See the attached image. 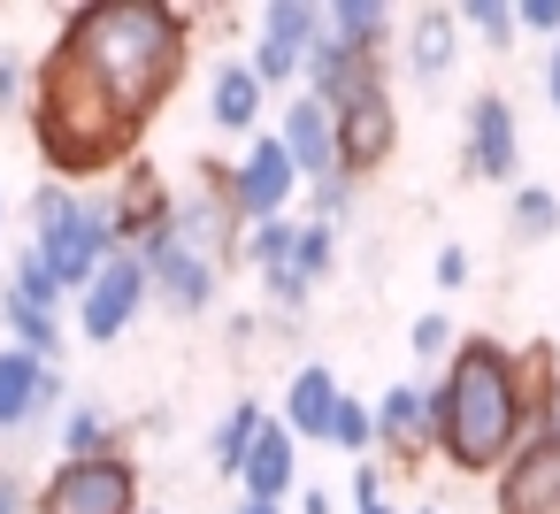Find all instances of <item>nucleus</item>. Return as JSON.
I'll return each instance as SVG.
<instances>
[{"instance_id": "31", "label": "nucleus", "mask_w": 560, "mask_h": 514, "mask_svg": "<svg viewBox=\"0 0 560 514\" xmlns=\"http://www.w3.org/2000/svg\"><path fill=\"white\" fill-rule=\"evenodd\" d=\"M330 445L338 453H376V414H369V399H338V422H330Z\"/></svg>"}, {"instance_id": "33", "label": "nucleus", "mask_w": 560, "mask_h": 514, "mask_svg": "<svg viewBox=\"0 0 560 514\" xmlns=\"http://www.w3.org/2000/svg\"><path fill=\"white\" fill-rule=\"evenodd\" d=\"M254 78H261V93H277V85H300V55L292 47H269V39H254V62H246Z\"/></svg>"}, {"instance_id": "17", "label": "nucleus", "mask_w": 560, "mask_h": 514, "mask_svg": "<svg viewBox=\"0 0 560 514\" xmlns=\"http://www.w3.org/2000/svg\"><path fill=\"white\" fill-rule=\"evenodd\" d=\"M238 483H246V499H261V506H284V499H292V483H300V445H292V430H284L277 414H261V430H254V445H246V460H238Z\"/></svg>"}, {"instance_id": "6", "label": "nucleus", "mask_w": 560, "mask_h": 514, "mask_svg": "<svg viewBox=\"0 0 560 514\" xmlns=\"http://www.w3.org/2000/svg\"><path fill=\"white\" fill-rule=\"evenodd\" d=\"M139 261H147V292H154L170 315H185V323H192V315H208V307H215V292H223V269H215L208 254L177 246V238H170V223L139 246Z\"/></svg>"}, {"instance_id": "44", "label": "nucleus", "mask_w": 560, "mask_h": 514, "mask_svg": "<svg viewBox=\"0 0 560 514\" xmlns=\"http://www.w3.org/2000/svg\"><path fill=\"white\" fill-rule=\"evenodd\" d=\"M0 215H9V200H0Z\"/></svg>"}, {"instance_id": "1", "label": "nucleus", "mask_w": 560, "mask_h": 514, "mask_svg": "<svg viewBox=\"0 0 560 514\" xmlns=\"http://www.w3.org/2000/svg\"><path fill=\"white\" fill-rule=\"evenodd\" d=\"M192 55V16L170 0H85L62 16V39L47 47L32 78V139L62 177L139 162V139L154 108L177 93Z\"/></svg>"}, {"instance_id": "9", "label": "nucleus", "mask_w": 560, "mask_h": 514, "mask_svg": "<svg viewBox=\"0 0 560 514\" xmlns=\"http://www.w3.org/2000/svg\"><path fill=\"white\" fill-rule=\"evenodd\" d=\"M338 177H376L384 162H392V147H399V116H392V93L376 85V93H361V101H346L338 116Z\"/></svg>"}, {"instance_id": "38", "label": "nucleus", "mask_w": 560, "mask_h": 514, "mask_svg": "<svg viewBox=\"0 0 560 514\" xmlns=\"http://www.w3.org/2000/svg\"><path fill=\"white\" fill-rule=\"evenodd\" d=\"M24 101V70H16V55H0V116H9Z\"/></svg>"}, {"instance_id": "35", "label": "nucleus", "mask_w": 560, "mask_h": 514, "mask_svg": "<svg viewBox=\"0 0 560 514\" xmlns=\"http://www.w3.org/2000/svg\"><path fill=\"white\" fill-rule=\"evenodd\" d=\"M307 200H315V223H346V208H353V177H323V185H307Z\"/></svg>"}, {"instance_id": "28", "label": "nucleus", "mask_w": 560, "mask_h": 514, "mask_svg": "<svg viewBox=\"0 0 560 514\" xmlns=\"http://www.w3.org/2000/svg\"><path fill=\"white\" fill-rule=\"evenodd\" d=\"M292 238H300V223H292V215H277V223H246V231H238V261H254V269L269 277V269H284V261H292Z\"/></svg>"}, {"instance_id": "15", "label": "nucleus", "mask_w": 560, "mask_h": 514, "mask_svg": "<svg viewBox=\"0 0 560 514\" xmlns=\"http://www.w3.org/2000/svg\"><path fill=\"white\" fill-rule=\"evenodd\" d=\"M162 223H170V185H162L154 162H131V170L116 177V208H108V238H116V254H139Z\"/></svg>"}, {"instance_id": "2", "label": "nucleus", "mask_w": 560, "mask_h": 514, "mask_svg": "<svg viewBox=\"0 0 560 514\" xmlns=\"http://www.w3.org/2000/svg\"><path fill=\"white\" fill-rule=\"evenodd\" d=\"M430 422H438V460L453 476H499L529 437L514 353L499 338H460L445 376L430 384Z\"/></svg>"}, {"instance_id": "7", "label": "nucleus", "mask_w": 560, "mask_h": 514, "mask_svg": "<svg viewBox=\"0 0 560 514\" xmlns=\"http://www.w3.org/2000/svg\"><path fill=\"white\" fill-rule=\"evenodd\" d=\"M147 300H154V292H147V261H139V254H108L101 277L78 292V330H85L93 346H116V338L139 323Z\"/></svg>"}, {"instance_id": "19", "label": "nucleus", "mask_w": 560, "mask_h": 514, "mask_svg": "<svg viewBox=\"0 0 560 514\" xmlns=\"http://www.w3.org/2000/svg\"><path fill=\"white\" fill-rule=\"evenodd\" d=\"M399 55H407V78H415V85H438V78L453 70V55H460V16H453V9H422V16L399 32Z\"/></svg>"}, {"instance_id": "27", "label": "nucleus", "mask_w": 560, "mask_h": 514, "mask_svg": "<svg viewBox=\"0 0 560 514\" xmlns=\"http://www.w3.org/2000/svg\"><path fill=\"white\" fill-rule=\"evenodd\" d=\"M0 292H9V300H24V307H47V315H62V300H70V292L55 284V269H47L32 246L9 261V284H0Z\"/></svg>"}, {"instance_id": "21", "label": "nucleus", "mask_w": 560, "mask_h": 514, "mask_svg": "<svg viewBox=\"0 0 560 514\" xmlns=\"http://www.w3.org/2000/svg\"><path fill=\"white\" fill-rule=\"evenodd\" d=\"M323 32H330L338 47H353V55H384V39H399L384 0H330V9H323Z\"/></svg>"}, {"instance_id": "18", "label": "nucleus", "mask_w": 560, "mask_h": 514, "mask_svg": "<svg viewBox=\"0 0 560 514\" xmlns=\"http://www.w3.org/2000/svg\"><path fill=\"white\" fill-rule=\"evenodd\" d=\"M338 376L323 369V361H300L292 369V384H284V430H292V445H330V422H338Z\"/></svg>"}, {"instance_id": "42", "label": "nucleus", "mask_w": 560, "mask_h": 514, "mask_svg": "<svg viewBox=\"0 0 560 514\" xmlns=\"http://www.w3.org/2000/svg\"><path fill=\"white\" fill-rule=\"evenodd\" d=\"M238 514H284V506H261V499H238Z\"/></svg>"}, {"instance_id": "45", "label": "nucleus", "mask_w": 560, "mask_h": 514, "mask_svg": "<svg viewBox=\"0 0 560 514\" xmlns=\"http://www.w3.org/2000/svg\"><path fill=\"white\" fill-rule=\"evenodd\" d=\"M139 514H154V506H139Z\"/></svg>"}, {"instance_id": "30", "label": "nucleus", "mask_w": 560, "mask_h": 514, "mask_svg": "<svg viewBox=\"0 0 560 514\" xmlns=\"http://www.w3.org/2000/svg\"><path fill=\"white\" fill-rule=\"evenodd\" d=\"M476 39H491V47H514V0H460L453 9Z\"/></svg>"}, {"instance_id": "26", "label": "nucleus", "mask_w": 560, "mask_h": 514, "mask_svg": "<svg viewBox=\"0 0 560 514\" xmlns=\"http://www.w3.org/2000/svg\"><path fill=\"white\" fill-rule=\"evenodd\" d=\"M254 430H261V399H238V407L215 422V437H208V460H215V476H238V460H246Z\"/></svg>"}, {"instance_id": "24", "label": "nucleus", "mask_w": 560, "mask_h": 514, "mask_svg": "<svg viewBox=\"0 0 560 514\" xmlns=\"http://www.w3.org/2000/svg\"><path fill=\"white\" fill-rule=\"evenodd\" d=\"M261 39L307 55V47L323 39V9H315V0H269V9H261Z\"/></svg>"}, {"instance_id": "41", "label": "nucleus", "mask_w": 560, "mask_h": 514, "mask_svg": "<svg viewBox=\"0 0 560 514\" xmlns=\"http://www.w3.org/2000/svg\"><path fill=\"white\" fill-rule=\"evenodd\" d=\"M545 101H552V116H560V39H552V62H545Z\"/></svg>"}, {"instance_id": "40", "label": "nucleus", "mask_w": 560, "mask_h": 514, "mask_svg": "<svg viewBox=\"0 0 560 514\" xmlns=\"http://www.w3.org/2000/svg\"><path fill=\"white\" fill-rule=\"evenodd\" d=\"M300 514H338V506H330V491H323V483H307V491H300Z\"/></svg>"}, {"instance_id": "39", "label": "nucleus", "mask_w": 560, "mask_h": 514, "mask_svg": "<svg viewBox=\"0 0 560 514\" xmlns=\"http://www.w3.org/2000/svg\"><path fill=\"white\" fill-rule=\"evenodd\" d=\"M0 514H24V483H16V468H0Z\"/></svg>"}, {"instance_id": "29", "label": "nucleus", "mask_w": 560, "mask_h": 514, "mask_svg": "<svg viewBox=\"0 0 560 514\" xmlns=\"http://www.w3.org/2000/svg\"><path fill=\"white\" fill-rule=\"evenodd\" d=\"M284 269L315 292V284L338 269V231H330V223H300V238H292V261H284Z\"/></svg>"}, {"instance_id": "11", "label": "nucleus", "mask_w": 560, "mask_h": 514, "mask_svg": "<svg viewBox=\"0 0 560 514\" xmlns=\"http://www.w3.org/2000/svg\"><path fill=\"white\" fill-rule=\"evenodd\" d=\"M376 453H392V468H422L438 460V422H430V384H392L376 392Z\"/></svg>"}, {"instance_id": "4", "label": "nucleus", "mask_w": 560, "mask_h": 514, "mask_svg": "<svg viewBox=\"0 0 560 514\" xmlns=\"http://www.w3.org/2000/svg\"><path fill=\"white\" fill-rule=\"evenodd\" d=\"M238 208H231V162H192V185L170 192V238L208 254L215 269L238 261Z\"/></svg>"}, {"instance_id": "25", "label": "nucleus", "mask_w": 560, "mask_h": 514, "mask_svg": "<svg viewBox=\"0 0 560 514\" xmlns=\"http://www.w3.org/2000/svg\"><path fill=\"white\" fill-rule=\"evenodd\" d=\"M560 231V200L545 192V185H514V200H506V238L514 246H537V238H552Z\"/></svg>"}, {"instance_id": "34", "label": "nucleus", "mask_w": 560, "mask_h": 514, "mask_svg": "<svg viewBox=\"0 0 560 514\" xmlns=\"http://www.w3.org/2000/svg\"><path fill=\"white\" fill-rule=\"evenodd\" d=\"M353 514H399L384 499V460H353Z\"/></svg>"}, {"instance_id": "8", "label": "nucleus", "mask_w": 560, "mask_h": 514, "mask_svg": "<svg viewBox=\"0 0 560 514\" xmlns=\"http://www.w3.org/2000/svg\"><path fill=\"white\" fill-rule=\"evenodd\" d=\"M292 192H300L292 154L277 147V131H269V139L254 131V147L231 162V208H238V223H277V215L292 208Z\"/></svg>"}, {"instance_id": "13", "label": "nucleus", "mask_w": 560, "mask_h": 514, "mask_svg": "<svg viewBox=\"0 0 560 514\" xmlns=\"http://www.w3.org/2000/svg\"><path fill=\"white\" fill-rule=\"evenodd\" d=\"M62 369H47V361H32V353H16V346H0V437H24V430H39L55 407H62Z\"/></svg>"}, {"instance_id": "12", "label": "nucleus", "mask_w": 560, "mask_h": 514, "mask_svg": "<svg viewBox=\"0 0 560 514\" xmlns=\"http://www.w3.org/2000/svg\"><path fill=\"white\" fill-rule=\"evenodd\" d=\"M499 514H560V430H529L499 468Z\"/></svg>"}, {"instance_id": "32", "label": "nucleus", "mask_w": 560, "mask_h": 514, "mask_svg": "<svg viewBox=\"0 0 560 514\" xmlns=\"http://www.w3.org/2000/svg\"><path fill=\"white\" fill-rule=\"evenodd\" d=\"M453 346H460V330L430 307V315H415V330H407V353L415 361H453Z\"/></svg>"}, {"instance_id": "43", "label": "nucleus", "mask_w": 560, "mask_h": 514, "mask_svg": "<svg viewBox=\"0 0 560 514\" xmlns=\"http://www.w3.org/2000/svg\"><path fill=\"white\" fill-rule=\"evenodd\" d=\"M415 514H445V506H415Z\"/></svg>"}, {"instance_id": "36", "label": "nucleus", "mask_w": 560, "mask_h": 514, "mask_svg": "<svg viewBox=\"0 0 560 514\" xmlns=\"http://www.w3.org/2000/svg\"><path fill=\"white\" fill-rule=\"evenodd\" d=\"M514 32H552L560 39V0H514Z\"/></svg>"}, {"instance_id": "23", "label": "nucleus", "mask_w": 560, "mask_h": 514, "mask_svg": "<svg viewBox=\"0 0 560 514\" xmlns=\"http://www.w3.org/2000/svg\"><path fill=\"white\" fill-rule=\"evenodd\" d=\"M101 453H116V414L93 399H70L62 407V460H101Z\"/></svg>"}, {"instance_id": "20", "label": "nucleus", "mask_w": 560, "mask_h": 514, "mask_svg": "<svg viewBox=\"0 0 560 514\" xmlns=\"http://www.w3.org/2000/svg\"><path fill=\"white\" fill-rule=\"evenodd\" d=\"M261 78L246 70V62H223L215 78H208V116H215V131H254L261 124Z\"/></svg>"}, {"instance_id": "5", "label": "nucleus", "mask_w": 560, "mask_h": 514, "mask_svg": "<svg viewBox=\"0 0 560 514\" xmlns=\"http://www.w3.org/2000/svg\"><path fill=\"white\" fill-rule=\"evenodd\" d=\"M39 514H139V460L124 445L101 460H62L39 483Z\"/></svg>"}, {"instance_id": "14", "label": "nucleus", "mask_w": 560, "mask_h": 514, "mask_svg": "<svg viewBox=\"0 0 560 514\" xmlns=\"http://www.w3.org/2000/svg\"><path fill=\"white\" fill-rule=\"evenodd\" d=\"M376 85H384V62H376V55H353V47H338L330 32H323V39L300 55V93H307V101H323L330 116H338L346 101L376 93Z\"/></svg>"}, {"instance_id": "10", "label": "nucleus", "mask_w": 560, "mask_h": 514, "mask_svg": "<svg viewBox=\"0 0 560 514\" xmlns=\"http://www.w3.org/2000/svg\"><path fill=\"white\" fill-rule=\"evenodd\" d=\"M468 177H483V185H514L522 177V116H514V101L506 93H476L468 101Z\"/></svg>"}, {"instance_id": "16", "label": "nucleus", "mask_w": 560, "mask_h": 514, "mask_svg": "<svg viewBox=\"0 0 560 514\" xmlns=\"http://www.w3.org/2000/svg\"><path fill=\"white\" fill-rule=\"evenodd\" d=\"M277 147L292 154L300 185H323V177H338V124H330V108H323V101L292 93V101H284V124H277Z\"/></svg>"}, {"instance_id": "37", "label": "nucleus", "mask_w": 560, "mask_h": 514, "mask_svg": "<svg viewBox=\"0 0 560 514\" xmlns=\"http://www.w3.org/2000/svg\"><path fill=\"white\" fill-rule=\"evenodd\" d=\"M460 284H468V246L445 238V246H438V292H460Z\"/></svg>"}, {"instance_id": "3", "label": "nucleus", "mask_w": 560, "mask_h": 514, "mask_svg": "<svg viewBox=\"0 0 560 514\" xmlns=\"http://www.w3.org/2000/svg\"><path fill=\"white\" fill-rule=\"evenodd\" d=\"M32 254L55 269V284L62 292H85L93 277H101V261L116 254V238H108V208H93L85 192H70V185H39L32 192Z\"/></svg>"}, {"instance_id": "22", "label": "nucleus", "mask_w": 560, "mask_h": 514, "mask_svg": "<svg viewBox=\"0 0 560 514\" xmlns=\"http://www.w3.org/2000/svg\"><path fill=\"white\" fill-rule=\"evenodd\" d=\"M0 323H9V346H16V353H32V361H47V369H55V353H62V315L24 307V300L0 292Z\"/></svg>"}]
</instances>
